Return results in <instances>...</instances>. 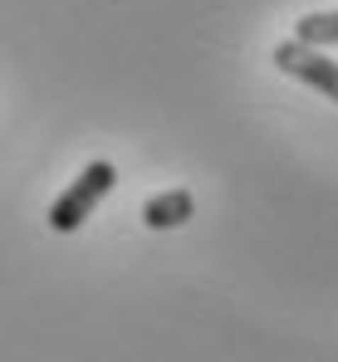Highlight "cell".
<instances>
[{
  "mask_svg": "<svg viewBox=\"0 0 338 362\" xmlns=\"http://www.w3.org/2000/svg\"><path fill=\"white\" fill-rule=\"evenodd\" d=\"M113 186H118V167H113V162H89V167H84V177H74V186H69L55 206H50V230L74 235V230L98 211V201L108 196Z\"/></svg>",
  "mask_w": 338,
  "mask_h": 362,
  "instance_id": "cell-1",
  "label": "cell"
},
{
  "mask_svg": "<svg viewBox=\"0 0 338 362\" xmlns=\"http://www.w3.org/2000/svg\"><path fill=\"white\" fill-rule=\"evenodd\" d=\"M275 64H280L284 74L304 78L309 88H319L324 98L338 103V59H324V49H309V45H299V40H280V45H275Z\"/></svg>",
  "mask_w": 338,
  "mask_h": 362,
  "instance_id": "cell-2",
  "label": "cell"
},
{
  "mask_svg": "<svg viewBox=\"0 0 338 362\" xmlns=\"http://www.w3.org/2000/svg\"><path fill=\"white\" fill-rule=\"evenodd\" d=\"M196 216V196L191 191H162V196H147L142 206V221L152 230H171V226H186Z\"/></svg>",
  "mask_w": 338,
  "mask_h": 362,
  "instance_id": "cell-3",
  "label": "cell"
},
{
  "mask_svg": "<svg viewBox=\"0 0 338 362\" xmlns=\"http://www.w3.org/2000/svg\"><path fill=\"white\" fill-rule=\"evenodd\" d=\"M294 40L309 45V49H324V45H338V10H314L294 25Z\"/></svg>",
  "mask_w": 338,
  "mask_h": 362,
  "instance_id": "cell-4",
  "label": "cell"
}]
</instances>
